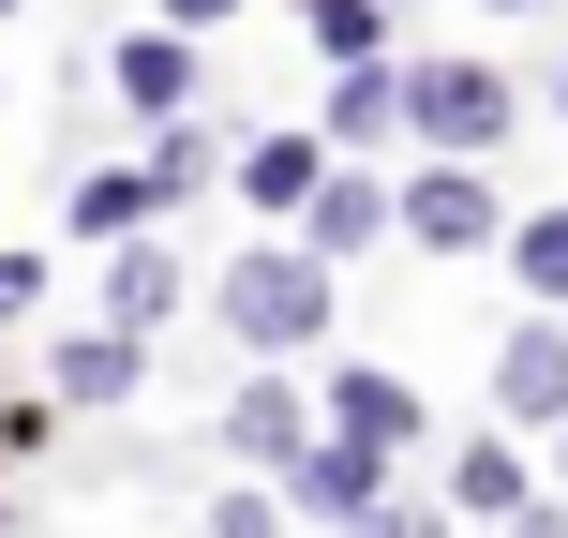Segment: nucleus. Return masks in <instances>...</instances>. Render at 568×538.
<instances>
[{"instance_id":"nucleus-24","label":"nucleus","mask_w":568,"mask_h":538,"mask_svg":"<svg viewBox=\"0 0 568 538\" xmlns=\"http://www.w3.org/2000/svg\"><path fill=\"white\" fill-rule=\"evenodd\" d=\"M0 16H16V0H0Z\"/></svg>"},{"instance_id":"nucleus-9","label":"nucleus","mask_w":568,"mask_h":538,"mask_svg":"<svg viewBox=\"0 0 568 538\" xmlns=\"http://www.w3.org/2000/svg\"><path fill=\"white\" fill-rule=\"evenodd\" d=\"M240 195H255V210H314V195H329V150H314V135H270L255 165H240Z\"/></svg>"},{"instance_id":"nucleus-19","label":"nucleus","mask_w":568,"mask_h":538,"mask_svg":"<svg viewBox=\"0 0 568 538\" xmlns=\"http://www.w3.org/2000/svg\"><path fill=\"white\" fill-rule=\"evenodd\" d=\"M16 314H45V255H0V329Z\"/></svg>"},{"instance_id":"nucleus-20","label":"nucleus","mask_w":568,"mask_h":538,"mask_svg":"<svg viewBox=\"0 0 568 538\" xmlns=\"http://www.w3.org/2000/svg\"><path fill=\"white\" fill-rule=\"evenodd\" d=\"M210 538H284V509H270V494H225V524H210Z\"/></svg>"},{"instance_id":"nucleus-22","label":"nucleus","mask_w":568,"mask_h":538,"mask_svg":"<svg viewBox=\"0 0 568 538\" xmlns=\"http://www.w3.org/2000/svg\"><path fill=\"white\" fill-rule=\"evenodd\" d=\"M165 16H195V30H210V16H240V0H165Z\"/></svg>"},{"instance_id":"nucleus-23","label":"nucleus","mask_w":568,"mask_h":538,"mask_svg":"<svg viewBox=\"0 0 568 538\" xmlns=\"http://www.w3.org/2000/svg\"><path fill=\"white\" fill-rule=\"evenodd\" d=\"M494 16H524V0H494Z\"/></svg>"},{"instance_id":"nucleus-15","label":"nucleus","mask_w":568,"mask_h":538,"mask_svg":"<svg viewBox=\"0 0 568 538\" xmlns=\"http://www.w3.org/2000/svg\"><path fill=\"white\" fill-rule=\"evenodd\" d=\"M329 120H344V135H389V120H404V75H374V60H344V105H329Z\"/></svg>"},{"instance_id":"nucleus-17","label":"nucleus","mask_w":568,"mask_h":538,"mask_svg":"<svg viewBox=\"0 0 568 538\" xmlns=\"http://www.w3.org/2000/svg\"><path fill=\"white\" fill-rule=\"evenodd\" d=\"M509 255H524V284H539V300H568V210H539V225H509Z\"/></svg>"},{"instance_id":"nucleus-14","label":"nucleus","mask_w":568,"mask_h":538,"mask_svg":"<svg viewBox=\"0 0 568 538\" xmlns=\"http://www.w3.org/2000/svg\"><path fill=\"white\" fill-rule=\"evenodd\" d=\"M300 16H314V45H329V60H374V45H389L374 0H300Z\"/></svg>"},{"instance_id":"nucleus-25","label":"nucleus","mask_w":568,"mask_h":538,"mask_svg":"<svg viewBox=\"0 0 568 538\" xmlns=\"http://www.w3.org/2000/svg\"><path fill=\"white\" fill-rule=\"evenodd\" d=\"M554 90H568V75H554Z\"/></svg>"},{"instance_id":"nucleus-18","label":"nucleus","mask_w":568,"mask_h":538,"mask_svg":"<svg viewBox=\"0 0 568 538\" xmlns=\"http://www.w3.org/2000/svg\"><path fill=\"white\" fill-rule=\"evenodd\" d=\"M135 210H165V195H150V165H135V180H75V225H135Z\"/></svg>"},{"instance_id":"nucleus-11","label":"nucleus","mask_w":568,"mask_h":538,"mask_svg":"<svg viewBox=\"0 0 568 538\" xmlns=\"http://www.w3.org/2000/svg\"><path fill=\"white\" fill-rule=\"evenodd\" d=\"M135 389V329H75L60 344V404H120Z\"/></svg>"},{"instance_id":"nucleus-2","label":"nucleus","mask_w":568,"mask_h":538,"mask_svg":"<svg viewBox=\"0 0 568 538\" xmlns=\"http://www.w3.org/2000/svg\"><path fill=\"white\" fill-rule=\"evenodd\" d=\"M404 135H434L449 165L494 150L509 135V75H494V60H419V75H404Z\"/></svg>"},{"instance_id":"nucleus-6","label":"nucleus","mask_w":568,"mask_h":538,"mask_svg":"<svg viewBox=\"0 0 568 538\" xmlns=\"http://www.w3.org/2000/svg\"><path fill=\"white\" fill-rule=\"evenodd\" d=\"M284 494H314V524H374V449H359V434H344V449H300Z\"/></svg>"},{"instance_id":"nucleus-10","label":"nucleus","mask_w":568,"mask_h":538,"mask_svg":"<svg viewBox=\"0 0 568 538\" xmlns=\"http://www.w3.org/2000/svg\"><path fill=\"white\" fill-rule=\"evenodd\" d=\"M120 90H135L150 120H180V105H195V45H165V30H135V45H120Z\"/></svg>"},{"instance_id":"nucleus-13","label":"nucleus","mask_w":568,"mask_h":538,"mask_svg":"<svg viewBox=\"0 0 568 538\" xmlns=\"http://www.w3.org/2000/svg\"><path fill=\"white\" fill-rule=\"evenodd\" d=\"M150 195H210V135H195V120H165V135H150Z\"/></svg>"},{"instance_id":"nucleus-16","label":"nucleus","mask_w":568,"mask_h":538,"mask_svg":"<svg viewBox=\"0 0 568 538\" xmlns=\"http://www.w3.org/2000/svg\"><path fill=\"white\" fill-rule=\"evenodd\" d=\"M464 509H494V524H539V509H524V464H509V449H464Z\"/></svg>"},{"instance_id":"nucleus-5","label":"nucleus","mask_w":568,"mask_h":538,"mask_svg":"<svg viewBox=\"0 0 568 538\" xmlns=\"http://www.w3.org/2000/svg\"><path fill=\"white\" fill-rule=\"evenodd\" d=\"M329 419L359 434V449H404V434H419V404H404V374H374V359H344V374H329Z\"/></svg>"},{"instance_id":"nucleus-3","label":"nucleus","mask_w":568,"mask_h":538,"mask_svg":"<svg viewBox=\"0 0 568 538\" xmlns=\"http://www.w3.org/2000/svg\"><path fill=\"white\" fill-rule=\"evenodd\" d=\"M404 240H434V255H479V240H494V180H479V165L404 180Z\"/></svg>"},{"instance_id":"nucleus-7","label":"nucleus","mask_w":568,"mask_h":538,"mask_svg":"<svg viewBox=\"0 0 568 538\" xmlns=\"http://www.w3.org/2000/svg\"><path fill=\"white\" fill-rule=\"evenodd\" d=\"M225 434H240V449H255V464H300V449H314V404L284 389V374H255V389L225 404Z\"/></svg>"},{"instance_id":"nucleus-12","label":"nucleus","mask_w":568,"mask_h":538,"mask_svg":"<svg viewBox=\"0 0 568 538\" xmlns=\"http://www.w3.org/2000/svg\"><path fill=\"white\" fill-rule=\"evenodd\" d=\"M374 225H389V195H374V180H329V195H314V255H359Z\"/></svg>"},{"instance_id":"nucleus-1","label":"nucleus","mask_w":568,"mask_h":538,"mask_svg":"<svg viewBox=\"0 0 568 538\" xmlns=\"http://www.w3.org/2000/svg\"><path fill=\"white\" fill-rule=\"evenodd\" d=\"M225 329L255 344V359L314 344V329H329V255H240L225 270Z\"/></svg>"},{"instance_id":"nucleus-21","label":"nucleus","mask_w":568,"mask_h":538,"mask_svg":"<svg viewBox=\"0 0 568 538\" xmlns=\"http://www.w3.org/2000/svg\"><path fill=\"white\" fill-rule=\"evenodd\" d=\"M359 538H434V509H374V524H359Z\"/></svg>"},{"instance_id":"nucleus-4","label":"nucleus","mask_w":568,"mask_h":538,"mask_svg":"<svg viewBox=\"0 0 568 538\" xmlns=\"http://www.w3.org/2000/svg\"><path fill=\"white\" fill-rule=\"evenodd\" d=\"M494 404H509V419H568V329H509Z\"/></svg>"},{"instance_id":"nucleus-8","label":"nucleus","mask_w":568,"mask_h":538,"mask_svg":"<svg viewBox=\"0 0 568 538\" xmlns=\"http://www.w3.org/2000/svg\"><path fill=\"white\" fill-rule=\"evenodd\" d=\"M105 314H120V329H165V314H180V255H165V240H120Z\"/></svg>"}]
</instances>
